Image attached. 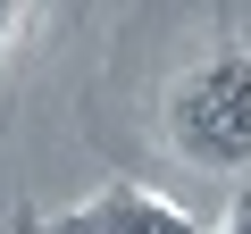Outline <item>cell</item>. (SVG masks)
Returning <instances> with one entry per match:
<instances>
[{"label": "cell", "mask_w": 251, "mask_h": 234, "mask_svg": "<svg viewBox=\"0 0 251 234\" xmlns=\"http://www.w3.org/2000/svg\"><path fill=\"white\" fill-rule=\"evenodd\" d=\"M218 234H251V192H243V201H234V209L218 217Z\"/></svg>", "instance_id": "cell-3"}, {"label": "cell", "mask_w": 251, "mask_h": 234, "mask_svg": "<svg viewBox=\"0 0 251 234\" xmlns=\"http://www.w3.org/2000/svg\"><path fill=\"white\" fill-rule=\"evenodd\" d=\"M34 234H201V217L184 201L151 192V184H109V192H92L84 209H67V217H50Z\"/></svg>", "instance_id": "cell-2"}, {"label": "cell", "mask_w": 251, "mask_h": 234, "mask_svg": "<svg viewBox=\"0 0 251 234\" xmlns=\"http://www.w3.org/2000/svg\"><path fill=\"white\" fill-rule=\"evenodd\" d=\"M168 151L201 176L251 167V50H209L168 84Z\"/></svg>", "instance_id": "cell-1"}, {"label": "cell", "mask_w": 251, "mask_h": 234, "mask_svg": "<svg viewBox=\"0 0 251 234\" xmlns=\"http://www.w3.org/2000/svg\"><path fill=\"white\" fill-rule=\"evenodd\" d=\"M17 25H25V17L9 9V0H0V50H9V42H17Z\"/></svg>", "instance_id": "cell-4"}]
</instances>
